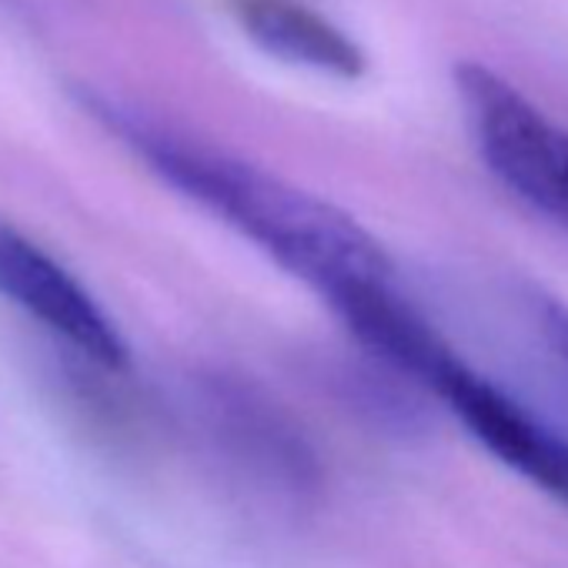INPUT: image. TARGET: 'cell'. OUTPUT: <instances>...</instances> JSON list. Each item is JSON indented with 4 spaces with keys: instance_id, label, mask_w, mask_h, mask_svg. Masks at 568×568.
<instances>
[{
    "instance_id": "2",
    "label": "cell",
    "mask_w": 568,
    "mask_h": 568,
    "mask_svg": "<svg viewBox=\"0 0 568 568\" xmlns=\"http://www.w3.org/2000/svg\"><path fill=\"white\" fill-rule=\"evenodd\" d=\"M365 348L438 398L495 462L568 508V435L505 382L471 365L415 302L388 312Z\"/></svg>"
},
{
    "instance_id": "5",
    "label": "cell",
    "mask_w": 568,
    "mask_h": 568,
    "mask_svg": "<svg viewBox=\"0 0 568 568\" xmlns=\"http://www.w3.org/2000/svg\"><path fill=\"white\" fill-rule=\"evenodd\" d=\"M0 298L28 312L84 362L104 372L128 368V342L101 302L51 251L4 221H0Z\"/></svg>"
},
{
    "instance_id": "1",
    "label": "cell",
    "mask_w": 568,
    "mask_h": 568,
    "mask_svg": "<svg viewBox=\"0 0 568 568\" xmlns=\"http://www.w3.org/2000/svg\"><path fill=\"white\" fill-rule=\"evenodd\" d=\"M81 104L168 187L237 231L328 305L365 284L395 281L382 241L322 194L111 94L81 91Z\"/></svg>"
},
{
    "instance_id": "7",
    "label": "cell",
    "mask_w": 568,
    "mask_h": 568,
    "mask_svg": "<svg viewBox=\"0 0 568 568\" xmlns=\"http://www.w3.org/2000/svg\"><path fill=\"white\" fill-rule=\"evenodd\" d=\"M231 11L261 51L295 68L342 81L362 78L368 68L362 48L305 0H231Z\"/></svg>"
},
{
    "instance_id": "4",
    "label": "cell",
    "mask_w": 568,
    "mask_h": 568,
    "mask_svg": "<svg viewBox=\"0 0 568 568\" xmlns=\"http://www.w3.org/2000/svg\"><path fill=\"white\" fill-rule=\"evenodd\" d=\"M197 408L221 458L257 491L281 501H305L322 485L318 458L271 395L237 375H207L197 385Z\"/></svg>"
},
{
    "instance_id": "6",
    "label": "cell",
    "mask_w": 568,
    "mask_h": 568,
    "mask_svg": "<svg viewBox=\"0 0 568 568\" xmlns=\"http://www.w3.org/2000/svg\"><path fill=\"white\" fill-rule=\"evenodd\" d=\"M495 298L501 348L521 378L515 395L568 435V305L531 281H508Z\"/></svg>"
},
{
    "instance_id": "3",
    "label": "cell",
    "mask_w": 568,
    "mask_h": 568,
    "mask_svg": "<svg viewBox=\"0 0 568 568\" xmlns=\"http://www.w3.org/2000/svg\"><path fill=\"white\" fill-rule=\"evenodd\" d=\"M455 91L491 178L568 234V128L478 61L455 64Z\"/></svg>"
}]
</instances>
